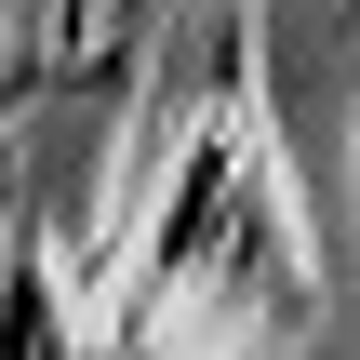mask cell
Masks as SVG:
<instances>
[{"instance_id": "cell-1", "label": "cell", "mask_w": 360, "mask_h": 360, "mask_svg": "<svg viewBox=\"0 0 360 360\" xmlns=\"http://www.w3.org/2000/svg\"><path fill=\"white\" fill-rule=\"evenodd\" d=\"M267 321H307V240H294V187L267 160V120H254V67L227 53L214 67V107L187 120L174 147V187L147 214V254L120 281V334L107 360L214 347V334H267Z\"/></svg>"}, {"instance_id": "cell-2", "label": "cell", "mask_w": 360, "mask_h": 360, "mask_svg": "<svg viewBox=\"0 0 360 360\" xmlns=\"http://www.w3.org/2000/svg\"><path fill=\"white\" fill-rule=\"evenodd\" d=\"M0 360H94L67 334V294H53V254L40 240H0Z\"/></svg>"}, {"instance_id": "cell-3", "label": "cell", "mask_w": 360, "mask_h": 360, "mask_svg": "<svg viewBox=\"0 0 360 360\" xmlns=\"http://www.w3.org/2000/svg\"><path fill=\"white\" fill-rule=\"evenodd\" d=\"M0 200H13V160H0Z\"/></svg>"}]
</instances>
